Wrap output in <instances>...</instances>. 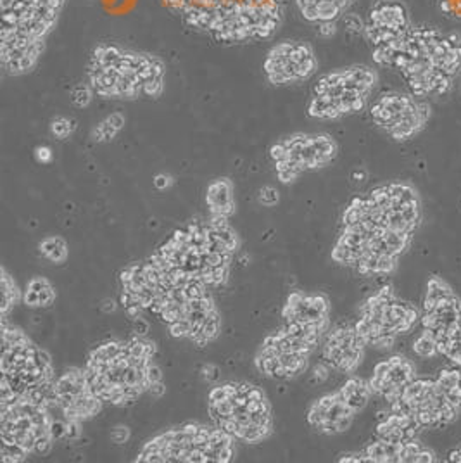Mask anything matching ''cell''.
I'll return each instance as SVG.
<instances>
[{"instance_id": "cell-1", "label": "cell", "mask_w": 461, "mask_h": 463, "mask_svg": "<svg viewBox=\"0 0 461 463\" xmlns=\"http://www.w3.org/2000/svg\"><path fill=\"white\" fill-rule=\"evenodd\" d=\"M197 33L223 45L270 40L280 30L285 0H164Z\"/></svg>"}, {"instance_id": "cell-2", "label": "cell", "mask_w": 461, "mask_h": 463, "mask_svg": "<svg viewBox=\"0 0 461 463\" xmlns=\"http://www.w3.org/2000/svg\"><path fill=\"white\" fill-rule=\"evenodd\" d=\"M155 351L154 342L144 337L112 339L93 347L83 368L92 392L116 406L135 403L144 392L162 384L161 370L154 363Z\"/></svg>"}, {"instance_id": "cell-3", "label": "cell", "mask_w": 461, "mask_h": 463, "mask_svg": "<svg viewBox=\"0 0 461 463\" xmlns=\"http://www.w3.org/2000/svg\"><path fill=\"white\" fill-rule=\"evenodd\" d=\"M389 68L420 99L441 97L451 90L461 71V35L430 24H413L395 49Z\"/></svg>"}, {"instance_id": "cell-4", "label": "cell", "mask_w": 461, "mask_h": 463, "mask_svg": "<svg viewBox=\"0 0 461 463\" xmlns=\"http://www.w3.org/2000/svg\"><path fill=\"white\" fill-rule=\"evenodd\" d=\"M168 68L155 54L100 42L86 64V81L106 100L159 99L164 92Z\"/></svg>"}, {"instance_id": "cell-5", "label": "cell", "mask_w": 461, "mask_h": 463, "mask_svg": "<svg viewBox=\"0 0 461 463\" xmlns=\"http://www.w3.org/2000/svg\"><path fill=\"white\" fill-rule=\"evenodd\" d=\"M66 0H0V66L23 77L38 66Z\"/></svg>"}, {"instance_id": "cell-6", "label": "cell", "mask_w": 461, "mask_h": 463, "mask_svg": "<svg viewBox=\"0 0 461 463\" xmlns=\"http://www.w3.org/2000/svg\"><path fill=\"white\" fill-rule=\"evenodd\" d=\"M208 411L214 425L242 443H263L273 432L270 399L261 387L249 382H225L213 387Z\"/></svg>"}, {"instance_id": "cell-7", "label": "cell", "mask_w": 461, "mask_h": 463, "mask_svg": "<svg viewBox=\"0 0 461 463\" xmlns=\"http://www.w3.org/2000/svg\"><path fill=\"white\" fill-rule=\"evenodd\" d=\"M2 382L0 401L19 396L47 399L56 382L50 354L36 346L24 330L2 320Z\"/></svg>"}, {"instance_id": "cell-8", "label": "cell", "mask_w": 461, "mask_h": 463, "mask_svg": "<svg viewBox=\"0 0 461 463\" xmlns=\"http://www.w3.org/2000/svg\"><path fill=\"white\" fill-rule=\"evenodd\" d=\"M235 437L220 427L183 424L149 439L135 462L228 463L235 457Z\"/></svg>"}, {"instance_id": "cell-9", "label": "cell", "mask_w": 461, "mask_h": 463, "mask_svg": "<svg viewBox=\"0 0 461 463\" xmlns=\"http://www.w3.org/2000/svg\"><path fill=\"white\" fill-rule=\"evenodd\" d=\"M390 410L409 415L422 429H444L461 413V368L446 367L434 377H416Z\"/></svg>"}, {"instance_id": "cell-10", "label": "cell", "mask_w": 461, "mask_h": 463, "mask_svg": "<svg viewBox=\"0 0 461 463\" xmlns=\"http://www.w3.org/2000/svg\"><path fill=\"white\" fill-rule=\"evenodd\" d=\"M379 73L366 64H351L323 73L311 88L306 113L319 121H337L368 106Z\"/></svg>"}, {"instance_id": "cell-11", "label": "cell", "mask_w": 461, "mask_h": 463, "mask_svg": "<svg viewBox=\"0 0 461 463\" xmlns=\"http://www.w3.org/2000/svg\"><path fill=\"white\" fill-rule=\"evenodd\" d=\"M342 218H366L389 230L415 235L422 222V199L411 183L389 182L351 199Z\"/></svg>"}, {"instance_id": "cell-12", "label": "cell", "mask_w": 461, "mask_h": 463, "mask_svg": "<svg viewBox=\"0 0 461 463\" xmlns=\"http://www.w3.org/2000/svg\"><path fill=\"white\" fill-rule=\"evenodd\" d=\"M422 320V311L415 305L397 298L390 285H384L361 305L356 330L366 346L387 351L399 335L415 330Z\"/></svg>"}, {"instance_id": "cell-13", "label": "cell", "mask_w": 461, "mask_h": 463, "mask_svg": "<svg viewBox=\"0 0 461 463\" xmlns=\"http://www.w3.org/2000/svg\"><path fill=\"white\" fill-rule=\"evenodd\" d=\"M420 325L434 337L439 356L461 368V298L437 275L427 282Z\"/></svg>"}, {"instance_id": "cell-14", "label": "cell", "mask_w": 461, "mask_h": 463, "mask_svg": "<svg viewBox=\"0 0 461 463\" xmlns=\"http://www.w3.org/2000/svg\"><path fill=\"white\" fill-rule=\"evenodd\" d=\"M270 161L277 178L289 185L307 171L330 166L339 155V144L328 133H292L271 144Z\"/></svg>"}, {"instance_id": "cell-15", "label": "cell", "mask_w": 461, "mask_h": 463, "mask_svg": "<svg viewBox=\"0 0 461 463\" xmlns=\"http://www.w3.org/2000/svg\"><path fill=\"white\" fill-rule=\"evenodd\" d=\"M370 118L395 142H408L425 130L432 118V107L425 99L411 92H384L370 104Z\"/></svg>"}, {"instance_id": "cell-16", "label": "cell", "mask_w": 461, "mask_h": 463, "mask_svg": "<svg viewBox=\"0 0 461 463\" xmlns=\"http://www.w3.org/2000/svg\"><path fill=\"white\" fill-rule=\"evenodd\" d=\"M413 21L401 0H375L363 19V37L372 49L373 63L389 68L395 49L411 30Z\"/></svg>"}, {"instance_id": "cell-17", "label": "cell", "mask_w": 461, "mask_h": 463, "mask_svg": "<svg viewBox=\"0 0 461 463\" xmlns=\"http://www.w3.org/2000/svg\"><path fill=\"white\" fill-rule=\"evenodd\" d=\"M318 71V57L313 45L304 40H280L268 49L263 73L273 86L297 85Z\"/></svg>"}, {"instance_id": "cell-18", "label": "cell", "mask_w": 461, "mask_h": 463, "mask_svg": "<svg viewBox=\"0 0 461 463\" xmlns=\"http://www.w3.org/2000/svg\"><path fill=\"white\" fill-rule=\"evenodd\" d=\"M52 399L71 422H81L95 417L102 410L104 401L92 392L83 368L71 367L56 379L52 386Z\"/></svg>"}, {"instance_id": "cell-19", "label": "cell", "mask_w": 461, "mask_h": 463, "mask_svg": "<svg viewBox=\"0 0 461 463\" xmlns=\"http://www.w3.org/2000/svg\"><path fill=\"white\" fill-rule=\"evenodd\" d=\"M366 342L354 323H339L323 337L321 358L326 367L342 374H354L363 363Z\"/></svg>"}, {"instance_id": "cell-20", "label": "cell", "mask_w": 461, "mask_h": 463, "mask_svg": "<svg viewBox=\"0 0 461 463\" xmlns=\"http://www.w3.org/2000/svg\"><path fill=\"white\" fill-rule=\"evenodd\" d=\"M337 460L356 463H432L437 458L434 451L420 443L418 439L397 444L375 437V441H372L363 451L344 453Z\"/></svg>"}, {"instance_id": "cell-21", "label": "cell", "mask_w": 461, "mask_h": 463, "mask_svg": "<svg viewBox=\"0 0 461 463\" xmlns=\"http://www.w3.org/2000/svg\"><path fill=\"white\" fill-rule=\"evenodd\" d=\"M413 379H416L415 363L402 354H394L375 365L368 384L373 394L392 404Z\"/></svg>"}, {"instance_id": "cell-22", "label": "cell", "mask_w": 461, "mask_h": 463, "mask_svg": "<svg viewBox=\"0 0 461 463\" xmlns=\"http://www.w3.org/2000/svg\"><path fill=\"white\" fill-rule=\"evenodd\" d=\"M356 411L346 401L342 399L340 392H330L318 397L307 408V424L313 427L318 434L335 436L351 429Z\"/></svg>"}, {"instance_id": "cell-23", "label": "cell", "mask_w": 461, "mask_h": 463, "mask_svg": "<svg viewBox=\"0 0 461 463\" xmlns=\"http://www.w3.org/2000/svg\"><path fill=\"white\" fill-rule=\"evenodd\" d=\"M257 372L268 379L275 381H290V379L299 377L304 374L309 365V356L307 354H297V353H285L278 351L277 347L268 344L263 341L254 358Z\"/></svg>"}, {"instance_id": "cell-24", "label": "cell", "mask_w": 461, "mask_h": 463, "mask_svg": "<svg viewBox=\"0 0 461 463\" xmlns=\"http://www.w3.org/2000/svg\"><path fill=\"white\" fill-rule=\"evenodd\" d=\"M282 316L297 323L330 325V299L321 292L294 291L287 298Z\"/></svg>"}, {"instance_id": "cell-25", "label": "cell", "mask_w": 461, "mask_h": 463, "mask_svg": "<svg viewBox=\"0 0 461 463\" xmlns=\"http://www.w3.org/2000/svg\"><path fill=\"white\" fill-rule=\"evenodd\" d=\"M422 427L415 418L401 411L390 410L379 418L375 425L377 439L389 441V443H408V441L418 439Z\"/></svg>"}, {"instance_id": "cell-26", "label": "cell", "mask_w": 461, "mask_h": 463, "mask_svg": "<svg viewBox=\"0 0 461 463\" xmlns=\"http://www.w3.org/2000/svg\"><path fill=\"white\" fill-rule=\"evenodd\" d=\"M299 16L313 24L337 23L356 0H294Z\"/></svg>"}, {"instance_id": "cell-27", "label": "cell", "mask_w": 461, "mask_h": 463, "mask_svg": "<svg viewBox=\"0 0 461 463\" xmlns=\"http://www.w3.org/2000/svg\"><path fill=\"white\" fill-rule=\"evenodd\" d=\"M206 204L209 215L230 218L235 215V185L228 176L214 178L206 189Z\"/></svg>"}, {"instance_id": "cell-28", "label": "cell", "mask_w": 461, "mask_h": 463, "mask_svg": "<svg viewBox=\"0 0 461 463\" xmlns=\"http://www.w3.org/2000/svg\"><path fill=\"white\" fill-rule=\"evenodd\" d=\"M56 298V289L45 277H33L23 292V303L28 308H49Z\"/></svg>"}, {"instance_id": "cell-29", "label": "cell", "mask_w": 461, "mask_h": 463, "mask_svg": "<svg viewBox=\"0 0 461 463\" xmlns=\"http://www.w3.org/2000/svg\"><path fill=\"white\" fill-rule=\"evenodd\" d=\"M339 392H340V396H342V399L353 408L356 413L365 410L370 397L373 396L368 381H365V379H361V377L347 379L342 384V387L339 389Z\"/></svg>"}, {"instance_id": "cell-30", "label": "cell", "mask_w": 461, "mask_h": 463, "mask_svg": "<svg viewBox=\"0 0 461 463\" xmlns=\"http://www.w3.org/2000/svg\"><path fill=\"white\" fill-rule=\"evenodd\" d=\"M126 118L121 113H112L106 116L95 128L92 130V139L97 144H107L114 140L119 135L123 128H125Z\"/></svg>"}, {"instance_id": "cell-31", "label": "cell", "mask_w": 461, "mask_h": 463, "mask_svg": "<svg viewBox=\"0 0 461 463\" xmlns=\"http://www.w3.org/2000/svg\"><path fill=\"white\" fill-rule=\"evenodd\" d=\"M40 254L43 256L45 259H49L50 263L54 265H61L68 259V244L63 237L59 235H50V237H45L42 242L38 244Z\"/></svg>"}, {"instance_id": "cell-32", "label": "cell", "mask_w": 461, "mask_h": 463, "mask_svg": "<svg viewBox=\"0 0 461 463\" xmlns=\"http://www.w3.org/2000/svg\"><path fill=\"white\" fill-rule=\"evenodd\" d=\"M19 301H23V292L19 291L16 280L9 275V271L2 268V316L7 318L9 311Z\"/></svg>"}, {"instance_id": "cell-33", "label": "cell", "mask_w": 461, "mask_h": 463, "mask_svg": "<svg viewBox=\"0 0 461 463\" xmlns=\"http://www.w3.org/2000/svg\"><path fill=\"white\" fill-rule=\"evenodd\" d=\"M413 351H415L416 356L425 358V360L439 356V349H437V344H435L434 337H432L427 330H423V328H422V334H420L418 337L415 339V342H413Z\"/></svg>"}, {"instance_id": "cell-34", "label": "cell", "mask_w": 461, "mask_h": 463, "mask_svg": "<svg viewBox=\"0 0 461 463\" xmlns=\"http://www.w3.org/2000/svg\"><path fill=\"white\" fill-rule=\"evenodd\" d=\"M50 133L52 137H56L57 140H66L75 133L76 130V121L68 116H56V118L50 121Z\"/></svg>"}, {"instance_id": "cell-35", "label": "cell", "mask_w": 461, "mask_h": 463, "mask_svg": "<svg viewBox=\"0 0 461 463\" xmlns=\"http://www.w3.org/2000/svg\"><path fill=\"white\" fill-rule=\"evenodd\" d=\"M93 97H95V92H93V88L90 86V83L88 81L79 83V85L75 86V90H73L71 102H73V106L83 109V107H86L90 102H92Z\"/></svg>"}, {"instance_id": "cell-36", "label": "cell", "mask_w": 461, "mask_h": 463, "mask_svg": "<svg viewBox=\"0 0 461 463\" xmlns=\"http://www.w3.org/2000/svg\"><path fill=\"white\" fill-rule=\"evenodd\" d=\"M28 451H24L23 448L14 446V444L2 443V450H0V460L3 463H19L24 462L28 458Z\"/></svg>"}, {"instance_id": "cell-37", "label": "cell", "mask_w": 461, "mask_h": 463, "mask_svg": "<svg viewBox=\"0 0 461 463\" xmlns=\"http://www.w3.org/2000/svg\"><path fill=\"white\" fill-rule=\"evenodd\" d=\"M439 7L444 16L461 21V0H439Z\"/></svg>"}, {"instance_id": "cell-38", "label": "cell", "mask_w": 461, "mask_h": 463, "mask_svg": "<svg viewBox=\"0 0 461 463\" xmlns=\"http://www.w3.org/2000/svg\"><path fill=\"white\" fill-rule=\"evenodd\" d=\"M259 202L263 206H268V208H271V206H275L278 202V199H280V195H278V190L275 189V187L271 185H266L263 187V189L259 190Z\"/></svg>"}, {"instance_id": "cell-39", "label": "cell", "mask_w": 461, "mask_h": 463, "mask_svg": "<svg viewBox=\"0 0 461 463\" xmlns=\"http://www.w3.org/2000/svg\"><path fill=\"white\" fill-rule=\"evenodd\" d=\"M35 157H36V161H38V162H42V164H47V162H50V161H52V157H54L52 149H50V147H47V146L36 147V149H35Z\"/></svg>"}, {"instance_id": "cell-40", "label": "cell", "mask_w": 461, "mask_h": 463, "mask_svg": "<svg viewBox=\"0 0 461 463\" xmlns=\"http://www.w3.org/2000/svg\"><path fill=\"white\" fill-rule=\"evenodd\" d=\"M316 31L319 37L323 38H332L337 33V23H321L316 24Z\"/></svg>"}, {"instance_id": "cell-41", "label": "cell", "mask_w": 461, "mask_h": 463, "mask_svg": "<svg viewBox=\"0 0 461 463\" xmlns=\"http://www.w3.org/2000/svg\"><path fill=\"white\" fill-rule=\"evenodd\" d=\"M128 437H130L128 427H116V429L112 430V434H111V439L114 441V443H118V444L128 441Z\"/></svg>"}, {"instance_id": "cell-42", "label": "cell", "mask_w": 461, "mask_h": 463, "mask_svg": "<svg viewBox=\"0 0 461 463\" xmlns=\"http://www.w3.org/2000/svg\"><path fill=\"white\" fill-rule=\"evenodd\" d=\"M171 183H173V178L169 175H166V173H159L154 178V187L159 190H166Z\"/></svg>"}, {"instance_id": "cell-43", "label": "cell", "mask_w": 461, "mask_h": 463, "mask_svg": "<svg viewBox=\"0 0 461 463\" xmlns=\"http://www.w3.org/2000/svg\"><path fill=\"white\" fill-rule=\"evenodd\" d=\"M448 462H455V463H461V446L453 450L451 453L448 455Z\"/></svg>"}]
</instances>
